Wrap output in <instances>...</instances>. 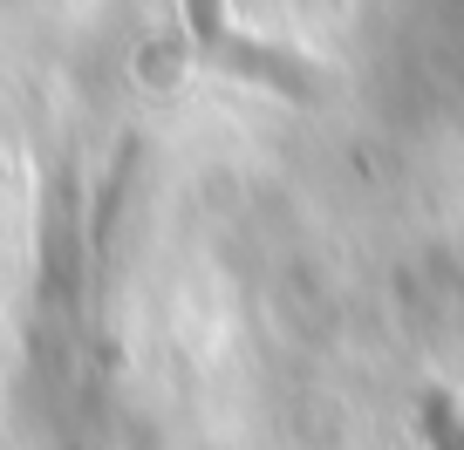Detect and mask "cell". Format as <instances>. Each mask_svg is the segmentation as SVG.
I'll list each match as a JSON object with an SVG mask.
<instances>
[{"label": "cell", "mask_w": 464, "mask_h": 450, "mask_svg": "<svg viewBox=\"0 0 464 450\" xmlns=\"http://www.w3.org/2000/svg\"><path fill=\"white\" fill-rule=\"evenodd\" d=\"M185 21H191V42H198L205 62H218V69H239L253 75V82H274V89H314V75L301 69L294 55H274V48L246 42V34L226 21V0H185Z\"/></svg>", "instance_id": "1"}, {"label": "cell", "mask_w": 464, "mask_h": 450, "mask_svg": "<svg viewBox=\"0 0 464 450\" xmlns=\"http://www.w3.org/2000/svg\"><path fill=\"white\" fill-rule=\"evenodd\" d=\"M423 444H430V450H464V409H458V396H444V389L423 396Z\"/></svg>", "instance_id": "2"}]
</instances>
